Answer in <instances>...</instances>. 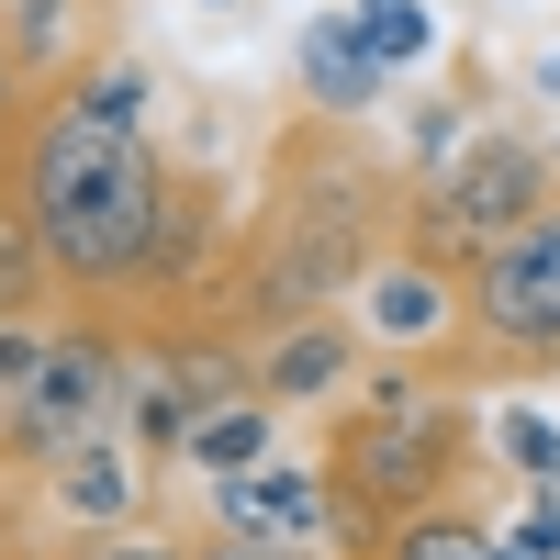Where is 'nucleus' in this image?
Wrapping results in <instances>:
<instances>
[{"label":"nucleus","mask_w":560,"mask_h":560,"mask_svg":"<svg viewBox=\"0 0 560 560\" xmlns=\"http://www.w3.org/2000/svg\"><path fill=\"white\" fill-rule=\"evenodd\" d=\"M23 493H34V516L57 527V549H68V538H113V527H158V459L135 448L124 427L79 438L57 471H34Z\"/></svg>","instance_id":"7"},{"label":"nucleus","mask_w":560,"mask_h":560,"mask_svg":"<svg viewBox=\"0 0 560 560\" xmlns=\"http://www.w3.org/2000/svg\"><path fill=\"white\" fill-rule=\"evenodd\" d=\"M459 303H471V382H538L560 370V202L538 224H516L471 280H459Z\"/></svg>","instance_id":"5"},{"label":"nucleus","mask_w":560,"mask_h":560,"mask_svg":"<svg viewBox=\"0 0 560 560\" xmlns=\"http://www.w3.org/2000/svg\"><path fill=\"white\" fill-rule=\"evenodd\" d=\"M23 124H34V79L12 68V45H0V168H12V147H23Z\"/></svg>","instance_id":"18"},{"label":"nucleus","mask_w":560,"mask_h":560,"mask_svg":"<svg viewBox=\"0 0 560 560\" xmlns=\"http://www.w3.org/2000/svg\"><path fill=\"white\" fill-rule=\"evenodd\" d=\"M549 158H560V124H549Z\"/></svg>","instance_id":"20"},{"label":"nucleus","mask_w":560,"mask_h":560,"mask_svg":"<svg viewBox=\"0 0 560 560\" xmlns=\"http://www.w3.org/2000/svg\"><path fill=\"white\" fill-rule=\"evenodd\" d=\"M325 471L337 493L359 504L370 538H393L415 516H438V504H471V471H482V415H471V382H448V370H404L382 359L370 382L325 415Z\"/></svg>","instance_id":"3"},{"label":"nucleus","mask_w":560,"mask_h":560,"mask_svg":"<svg viewBox=\"0 0 560 560\" xmlns=\"http://www.w3.org/2000/svg\"><path fill=\"white\" fill-rule=\"evenodd\" d=\"M292 90H303V113H325V124H370V102H382V57H370L359 12H314L292 34Z\"/></svg>","instance_id":"10"},{"label":"nucleus","mask_w":560,"mask_h":560,"mask_svg":"<svg viewBox=\"0 0 560 560\" xmlns=\"http://www.w3.org/2000/svg\"><path fill=\"white\" fill-rule=\"evenodd\" d=\"M370 560H504V538H493V516H482V504H438V516L393 527Z\"/></svg>","instance_id":"12"},{"label":"nucleus","mask_w":560,"mask_h":560,"mask_svg":"<svg viewBox=\"0 0 560 560\" xmlns=\"http://www.w3.org/2000/svg\"><path fill=\"white\" fill-rule=\"evenodd\" d=\"M0 560H57V549H45V516H34V493H23V482H0Z\"/></svg>","instance_id":"17"},{"label":"nucleus","mask_w":560,"mask_h":560,"mask_svg":"<svg viewBox=\"0 0 560 560\" xmlns=\"http://www.w3.org/2000/svg\"><path fill=\"white\" fill-rule=\"evenodd\" d=\"M482 448H493V459H504V471H516L527 493H549V482H560V427H549L538 404H504L493 427H482Z\"/></svg>","instance_id":"14"},{"label":"nucleus","mask_w":560,"mask_h":560,"mask_svg":"<svg viewBox=\"0 0 560 560\" xmlns=\"http://www.w3.org/2000/svg\"><path fill=\"white\" fill-rule=\"evenodd\" d=\"M0 45H12V68L45 90H68L90 57H113V0H0Z\"/></svg>","instance_id":"9"},{"label":"nucleus","mask_w":560,"mask_h":560,"mask_svg":"<svg viewBox=\"0 0 560 560\" xmlns=\"http://www.w3.org/2000/svg\"><path fill=\"white\" fill-rule=\"evenodd\" d=\"M191 560H292V549H247V538H213V527H202V538H191Z\"/></svg>","instance_id":"19"},{"label":"nucleus","mask_w":560,"mask_h":560,"mask_svg":"<svg viewBox=\"0 0 560 560\" xmlns=\"http://www.w3.org/2000/svg\"><path fill=\"white\" fill-rule=\"evenodd\" d=\"M549 202H560V158H549V135H527V124H482L438 179H415L404 247L471 280V269L516 236V224H538Z\"/></svg>","instance_id":"4"},{"label":"nucleus","mask_w":560,"mask_h":560,"mask_svg":"<svg viewBox=\"0 0 560 560\" xmlns=\"http://www.w3.org/2000/svg\"><path fill=\"white\" fill-rule=\"evenodd\" d=\"M370 370H382V359H370L359 314H314V325H292V337L258 348V404H280V415H337Z\"/></svg>","instance_id":"8"},{"label":"nucleus","mask_w":560,"mask_h":560,"mask_svg":"<svg viewBox=\"0 0 560 560\" xmlns=\"http://www.w3.org/2000/svg\"><path fill=\"white\" fill-rule=\"evenodd\" d=\"M202 527L247 538V549H292V560H370L382 549L359 527V504L337 493V471H325V459H292V448H280L269 471H247V482H213Z\"/></svg>","instance_id":"6"},{"label":"nucleus","mask_w":560,"mask_h":560,"mask_svg":"<svg viewBox=\"0 0 560 560\" xmlns=\"http://www.w3.org/2000/svg\"><path fill=\"white\" fill-rule=\"evenodd\" d=\"M269 459H280V404L236 393V404H213L202 427H191V448H179V482H191V493H213V482L269 471Z\"/></svg>","instance_id":"11"},{"label":"nucleus","mask_w":560,"mask_h":560,"mask_svg":"<svg viewBox=\"0 0 560 560\" xmlns=\"http://www.w3.org/2000/svg\"><path fill=\"white\" fill-rule=\"evenodd\" d=\"M57 560H191L179 527H113V538H68Z\"/></svg>","instance_id":"16"},{"label":"nucleus","mask_w":560,"mask_h":560,"mask_svg":"<svg viewBox=\"0 0 560 560\" xmlns=\"http://www.w3.org/2000/svg\"><path fill=\"white\" fill-rule=\"evenodd\" d=\"M415 179L404 158H382L359 124L292 113L269 135L258 202H247V247H236V292H224V337H292L314 314H348L370 292V269L404 247Z\"/></svg>","instance_id":"2"},{"label":"nucleus","mask_w":560,"mask_h":560,"mask_svg":"<svg viewBox=\"0 0 560 560\" xmlns=\"http://www.w3.org/2000/svg\"><path fill=\"white\" fill-rule=\"evenodd\" d=\"M359 34H370V57H382V79L438 57V12L427 0H359Z\"/></svg>","instance_id":"15"},{"label":"nucleus","mask_w":560,"mask_h":560,"mask_svg":"<svg viewBox=\"0 0 560 560\" xmlns=\"http://www.w3.org/2000/svg\"><path fill=\"white\" fill-rule=\"evenodd\" d=\"M0 191H12V213L34 224L68 314L147 325L158 247H168V191H179V158L158 135L147 45H113V57H90L68 90H45L23 147H12V168H0Z\"/></svg>","instance_id":"1"},{"label":"nucleus","mask_w":560,"mask_h":560,"mask_svg":"<svg viewBox=\"0 0 560 560\" xmlns=\"http://www.w3.org/2000/svg\"><path fill=\"white\" fill-rule=\"evenodd\" d=\"M23 314H57V269H45L34 224L12 213V191H0V325H23Z\"/></svg>","instance_id":"13"}]
</instances>
